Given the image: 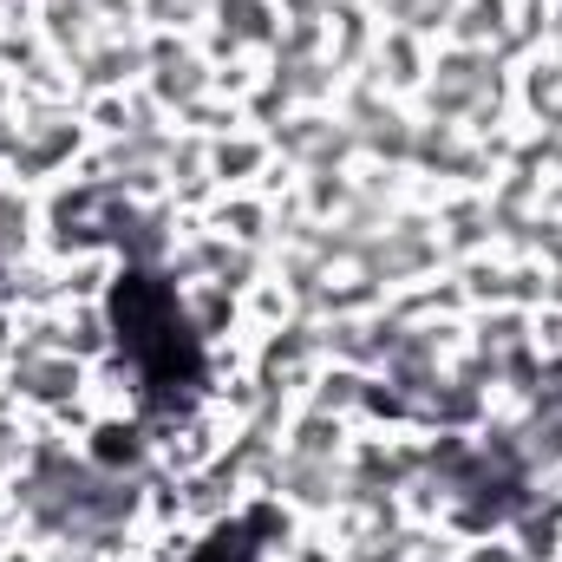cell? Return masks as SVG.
<instances>
[{
  "label": "cell",
  "instance_id": "19",
  "mask_svg": "<svg viewBox=\"0 0 562 562\" xmlns=\"http://www.w3.org/2000/svg\"><path fill=\"white\" fill-rule=\"evenodd\" d=\"M510 13H517V0H458L445 46H477V53H497V59H504Z\"/></svg>",
  "mask_w": 562,
  "mask_h": 562
},
{
  "label": "cell",
  "instance_id": "20",
  "mask_svg": "<svg viewBox=\"0 0 562 562\" xmlns=\"http://www.w3.org/2000/svg\"><path fill=\"white\" fill-rule=\"evenodd\" d=\"M40 256V196L20 190L13 177H0V269Z\"/></svg>",
  "mask_w": 562,
  "mask_h": 562
},
{
  "label": "cell",
  "instance_id": "28",
  "mask_svg": "<svg viewBox=\"0 0 562 562\" xmlns=\"http://www.w3.org/2000/svg\"><path fill=\"white\" fill-rule=\"evenodd\" d=\"M451 562H530V557L510 543V530H497V537H471V543H458V557Z\"/></svg>",
  "mask_w": 562,
  "mask_h": 562
},
{
  "label": "cell",
  "instance_id": "14",
  "mask_svg": "<svg viewBox=\"0 0 562 562\" xmlns=\"http://www.w3.org/2000/svg\"><path fill=\"white\" fill-rule=\"evenodd\" d=\"M269 170H276V144H269V132L236 125V132L210 138V177H216V190H262Z\"/></svg>",
  "mask_w": 562,
  "mask_h": 562
},
{
  "label": "cell",
  "instance_id": "26",
  "mask_svg": "<svg viewBox=\"0 0 562 562\" xmlns=\"http://www.w3.org/2000/svg\"><path fill=\"white\" fill-rule=\"evenodd\" d=\"M236 125H249V112H243V99H223V92L196 99V105L177 119V132H196V138H223V132H236Z\"/></svg>",
  "mask_w": 562,
  "mask_h": 562
},
{
  "label": "cell",
  "instance_id": "17",
  "mask_svg": "<svg viewBox=\"0 0 562 562\" xmlns=\"http://www.w3.org/2000/svg\"><path fill=\"white\" fill-rule=\"evenodd\" d=\"M269 276L281 281V294L294 301V314H321V294H327V281H334V269L307 249V243H281L276 256H269Z\"/></svg>",
  "mask_w": 562,
  "mask_h": 562
},
{
  "label": "cell",
  "instance_id": "29",
  "mask_svg": "<svg viewBox=\"0 0 562 562\" xmlns=\"http://www.w3.org/2000/svg\"><path fill=\"white\" fill-rule=\"evenodd\" d=\"M530 256H537L543 269H562V216H537V229H530Z\"/></svg>",
  "mask_w": 562,
  "mask_h": 562
},
{
  "label": "cell",
  "instance_id": "23",
  "mask_svg": "<svg viewBox=\"0 0 562 562\" xmlns=\"http://www.w3.org/2000/svg\"><path fill=\"white\" fill-rule=\"evenodd\" d=\"M119 281H125L119 256H72V262H59V294L66 301H112Z\"/></svg>",
  "mask_w": 562,
  "mask_h": 562
},
{
  "label": "cell",
  "instance_id": "4",
  "mask_svg": "<svg viewBox=\"0 0 562 562\" xmlns=\"http://www.w3.org/2000/svg\"><path fill=\"white\" fill-rule=\"evenodd\" d=\"M144 53H150V66H144V92L164 105L170 125H177L196 99L216 92V59H210L190 33H144Z\"/></svg>",
  "mask_w": 562,
  "mask_h": 562
},
{
  "label": "cell",
  "instance_id": "1",
  "mask_svg": "<svg viewBox=\"0 0 562 562\" xmlns=\"http://www.w3.org/2000/svg\"><path fill=\"white\" fill-rule=\"evenodd\" d=\"M92 125H86V105L66 99V105H40V99H20V125H13V144L0 157V177H13L20 190H53L66 177L86 170L92 157Z\"/></svg>",
  "mask_w": 562,
  "mask_h": 562
},
{
  "label": "cell",
  "instance_id": "27",
  "mask_svg": "<svg viewBox=\"0 0 562 562\" xmlns=\"http://www.w3.org/2000/svg\"><path fill=\"white\" fill-rule=\"evenodd\" d=\"M294 321V301L281 294L276 276H262L256 288H243V334H262V327H281Z\"/></svg>",
  "mask_w": 562,
  "mask_h": 562
},
{
  "label": "cell",
  "instance_id": "15",
  "mask_svg": "<svg viewBox=\"0 0 562 562\" xmlns=\"http://www.w3.org/2000/svg\"><path fill=\"white\" fill-rule=\"evenodd\" d=\"M373 380H380V373L321 360V373H314V386L301 393V406H321V413H334V419H347L360 431V425H367V406H373Z\"/></svg>",
  "mask_w": 562,
  "mask_h": 562
},
{
  "label": "cell",
  "instance_id": "21",
  "mask_svg": "<svg viewBox=\"0 0 562 562\" xmlns=\"http://www.w3.org/2000/svg\"><path fill=\"white\" fill-rule=\"evenodd\" d=\"M288 203L301 210V223H334L353 210V170H307L288 183Z\"/></svg>",
  "mask_w": 562,
  "mask_h": 562
},
{
  "label": "cell",
  "instance_id": "13",
  "mask_svg": "<svg viewBox=\"0 0 562 562\" xmlns=\"http://www.w3.org/2000/svg\"><path fill=\"white\" fill-rule=\"evenodd\" d=\"M431 40L419 33H400V26H380V46H373V66L367 72H353V79H373L380 92H393V99H406L413 105V92L425 86V72H431Z\"/></svg>",
  "mask_w": 562,
  "mask_h": 562
},
{
  "label": "cell",
  "instance_id": "8",
  "mask_svg": "<svg viewBox=\"0 0 562 562\" xmlns=\"http://www.w3.org/2000/svg\"><path fill=\"white\" fill-rule=\"evenodd\" d=\"M334 543H340L347 562H451L464 537H451L445 524H413V517H400V524L347 530V537H334Z\"/></svg>",
  "mask_w": 562,
  "mask_h": 562
},
{
  "label": "cell",
  "instance_id": "12",
  "mask_svg": "<svg viewBox=\"0 0 562 562\" xmlns=\"http://www.w3.org/2000/svg\"><path fill=\"white\" fill-rule=\"evenodd\" d=\"M431 216H438V243H445V262H471V256L497 249L484 190H445V196H431Z\"/></svg>",
  "mask_w": 562,
  "mask_h": 562
},
{
  "label": "cell",
  "instance_id": "31",
  "mask_svg": "<svg viewBox=\"0 0 562 562\" xmlns=\"http://www.w3.org/2000/svg\"><path fill=\"white\" fill-rule=\"evenodd\" d=\"M543 53H557V59H562V0H557V20H550V40H543Z\"/></svg>",
  "mask_w": 562,
  "mask_h": 562
},
{
  "label": "cell",
  "instance_id": "22",
  "mask_svg": "<svg viewBox=\"0 0 562 562\" xmlns=\"http://www.w3.org/2000/svg\"><path fill=\"white\" fill-rule=\"evenodd\" d=\"M327 13H334V0H294V7H281V40L269 59H321L327 53Z\"/></svg>",
  "mask_w": 562,
  "mask_h": 562
},
{
  "label": "cell",
  "instance_id": "6",
  "mask_svg": "<svg viewBox=\"0 0 562 562\" xmlns=\"http://www.w3.org/2000/svg\"><path fill=\"white\" fill-rule=\"evenodd\" d=\"M269 497L288 504L301 524H327V517L347 510V497H353V471H347V458H294V451H281Z\"/></svg>",
  "mask_w": 562,
  "mask_h": 562
},
{
  "label": "cell",
  "instance_id": "25",
  "mask_svg": "<svg viewBox=\"0 0 562 562\" xmlns=\"http://www.w3.org/2000/svg\"><path fill=\"white\" fill-rule=\"evenodd\" d=\"M210 7L216 0H138V26L144 33H203V20H210Z\"/></svg>",
  "mask_w": 562,
  "mask_h": 562
},
{
  "label": "cell",
  "instance_id": "11",
  "mask_svg": "<svg viewBox=\"0 0 562 562\" xmlns=\"http://www.w3.org/2000/svg\"><path fill=\"white\" fill-rule=\"evenodd\" d=\"M510 99H517V125L562 138V59L557 53H530L510 66Z\"/></svg>",
  "mask_w": 562,
  "mask_h": 562
},
{
  "label": "cell",
  "instance_id": "30",
  "mask_svg": "<svg viewBox=\"0 0 562 562\" xmlns=\"http://www.w3.org/2000/svg\"><path fill=\"white\" fill-rule=\"evenodd\" d=\"M543 216H562V177L543 183Z\"/></svg>",
  "mask_w": 562,
  "mask_h": 562
},
{
  "label": "cell",
  "instance_id": "9",
  "mask_svg": "<svg viewBox=\"0 0 562 562\" xmlns=\"http://www.w3.org/2000/svg\"><path fill=\"white\" fill-rule=\"evenodd\" d=\"M79 451L105 477H144V471H157V438H150L144 413H92L86 431H79Z\"/></svg>",
  "mask_w": 562,
  "mask_h": 562
},
{
  "label": "cell",
  "instance_id": "10",
  "mask_svg": "<svg viewBox=\"0 0 562 562\" xmlns=\"http://www.w3.org/2000/svg\"><path fill=\"white\" fill-rule=\"evenodd\" d=\"M144 66H150L144 33H105L92 53H79V59H72V92H79V99L132 92V86H144Z\"/></svg>",
  "mask_w": 562,
  "mask_h": 562
},
{
  "label": "cell",
  "instance_id": "2",
  "mask_svg": "<svg viewBox=\"0 0 562 562\" xmlns=\"http://www.w3.org/2000/svg\"><path fill=\"white\" fill-rule=\"evenodd\" d=\"M451 262H445V243H438V216H431V203H406V210H393L386 216V229H373V243L360 249V262H353V276H367L380 288V301H393V294H406V288H419V281L445 276Z\"/></svg>",
  "mask_w": 562,
  "mask_h": 562
},
{
  "label": "cell",
  "instance_id": "16",
  "mask_svg": "<svg viewBox=\"0 0 562 562\" xmlns=\"http://www.w3.org/2000/svg\"><path fill=\"white\" fill-rule=\"evenodd\" d=\"M373 46H380V13L334 0V13H327V59L353 79V72H367V66H373Z\"/></svg>",
  "mask_w": 562,
  "mask_h": 562
},
{
  "label": "cell",
  "instance_id": "24",
  "mask_svg": "<svg viewBox=\"0 0 562 562\" xmlns=\"http://www.w3.org/2000/svg\"><path fill=\"white\" fill-rule=\"evenodd\" d=\"M451 13H458V0H386L380 7V26H400V33H419L431 46H445Z\"/></svg>",
  "mask_w": 562,
  "mask_h": 562
},
{
  "label": "cell",
  "instance_id": "32",
  "mask_svg": "<svg viewBox=\"0 0 562 562\" xmlns=\"http://www.w3.org/2000/svg\"><path fill=\"white\" fill-rule=\"evenodd\" d=\"M347 7H367V13H380V7H386V0H347Z\"/></svg>",
  "mask_w": 562,
  "mask_h": 562
},
{
  "label": "cell",
  "instance_id": "3",
  "mask_svg": "<svg viewBox=\"0 0 562 562\" xmlns=\"http://www.w3.org/2000/svg\"><path fill=\"white\" fill-rule=\"evenodd\" d=\"M0 393H7L13 406H26L33 419L66 425L72 438L92 419V367L72 360V353H33V347H20L13 367L0 373Z\"/></svg>",
  "mask_w": 562,
  "mask_h": 562
},
{
  "label": "cell",
  "instance_id": "5",
  "mask_svg": "<svg viewBox=\"0 0 562 562\" xmlns=\"http://www.w3.org/2000/svg\"><path fill=\"white\" fill-rule=\"evenodd\" d=\"M269 144H276V164H288L294 177L307 170H353L360 150H353V132L334 105H314V112H288L269 125Z\"/></svg>",
  "mask_w": 562,
  "mask_h": 562
},
{
  "label": "cell",
  "instance_id": "7",
  "mask_svg": "<svg viewBox=\"0 0 562 562\" xmlns=\"http://www.w3.org/2000/svg\"><path fill=\"white\" fill-rule=\"evenodd\" d=\"M281 40V0H216L196 46L223 66V59H269Z\"/></svg>",
  "mask_w": 562,
  "mask_h": 562
},
{
  "label": "cell",
  "instance_id": "18",
  "mask_svg": "<svg viewBox=\"0 0 562 562\" xmlns=\"http://www.w3.org/2000/svg\"><path fill=\"white\" fill-rule=\"evenodd\" d=\"M347 445H353V425L321 406H294L281 425V451H294V458H347Z\"/></svg>",
  "mask_w": 562,
  "mask_h": 562
},
{
  "label": "cell",
  "instance_id": "33",
  "mask_svg": "<svg viewBox=\"0 0 562 562\" xmlns=\"http://www.w3.org/2000/svg\"><path fill=\"white\" fill-rule=\"evenodd\" d=\"M281 7H294V0H281Z\"/></svg>",
  "mask_w": 562,
  "mask_h": 562
}]
</instances>
